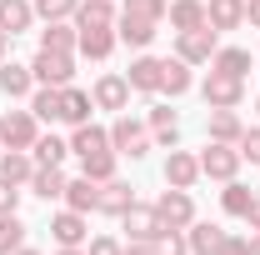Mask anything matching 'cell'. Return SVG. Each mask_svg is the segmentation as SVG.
<instances>
[{
    "instance_id": "19",
    "label": "cell",
    "mask_w": 260,
    "mask_h": 255,
    "mask_svg": "<svg viewBox=\"0 0 260 255\" xmlns=\"http://www.w3.org/2000/svg\"><path fill=\"white\" fill-rule=\"evenodd\" d=\"M150 140L155 145H165V150H175V140H180V120H175V110L170 105H150Z\"/></svg>"
},
{
    "instance_id": "39",
    "label": "cell",
    "mask_w": 260,
    "mask_h": 255,
    "mask_svg": "<svg viewBox=\"0 0 260 255\" xmlns=\"http://www.w3.org/2000/svg\"><path fill=\"white\" fill-rule=\"evenodd\" d=\"M170 0H125V15H145V20H165Z\"/></svg>"
},
{
    "instance_id": "43",
    "label": "cell",
    "mask_w": 260,
    "mask_h": 255,
    "mask_svg": "<svg viewBox=\"0 0 260 255\" xmlns=\"http://www.w3.org/2000/svg\"><path fill=\"white\" fill-rule=\"evenodd\" d=\"M215 255H250V240H240V235H230V230H225V240L215 245Z\"/></svg>"
},
{
    "instance_id": "29",
    "label": "cell",
    "mask_w": 260,
    "mask_h": 255,
    "mask_svg": "<svg viewBox=\"0 0 260 255\" xmlns=\"http://www.w3.org/2000/svg\"><path fill=\"white\" fill-rule=\"evenodd\" d=\"M30 195H40V200H60V195H65V175H60V165H35V175H30Z\"/></svg>"
},
{
    "instance_id": "47",
    "label": "cell",
    "mask_w": 260,
    "mask_h": 255,
    "mask_svg": "<svg viewBox=\"0 0 260 255\" xmlns=\"http://www.w3.org/2000/svg\"><path fill=\"white\" fill-rule=\"evenodd\" d=\"M10 40H15V35H5V30H0V65H5V55H10Z\"/></svg>"
},
{
    "instance_id": "35",
    "label": "cell",
    "mask_w": 260,
    "mask_h": 255,
    "mask_svg": "<svg viewBox=\"0 0 260 255\" xmlns=\"http://www.w3.org/2000/svg\"><path fill=\"white\" fill-rule=\"evenodd\" d=\"M250 200H255V190H250V185H240V180H225V190H220V205H225V215H240V220H245Z\"/></svg>"
},
{
    "instance_id": "17",
    "label": "cell",
    "mask_w": 260,
    "mask_h": 255,
    "mask_svg": "<svg viewBox=\"0 0 260 255\" xmlns=\"http://www.w3.org/2000/svg\"><path fill=\"white\" fill-rule=\"evenodd\" d=\"M165 15H170V30H200V25H210L205 20V0H170L165 5Z\"/></svg>"
},
{
    "instance_id": "13",
    "label": "cell",
    "mask_w": 260,
    "mask_h": 255,
    "mask_svg": "<svg viewBox=\"0 0 260 255\" xmlns=\"http://www.w3.org/2000/svg\"><path fill=\"white\" fill-rule=\"evenodd\" d=\"M115 35H120V45H135V50H145V45L160 35V20H145V15H125V10H120V20H115Z\"/></svg>"
},
{
    "instance_id": "9",
    "label": "cell",
    "mask_w": 260,
    "mask_h": 255,
    "mask_svg": "<svg viewBox=\"0 0 260 255\" xmlns=\"http://www.w3.org/2000/svg\"><path fill=\"white\" fill-rule=\"evenodd\" d=\"M160 70H165L160 55H135L130 70H125L130 90H140V95H160Z\"/></svg>"
},
{
    "instance_id": "10",
    "label": "cell",
    "mask_w": 260,
    "mask_h": 255,
    "mask_svg": "<svg viewBox=\"0 0 260 255\" xmlns=\"http://www.w3.org/2000/svg\"><path fill=\"white\" fill-rule=\"evenodd\" d=\"M195 180H200V155H190V150H170V155H165V185L190 190Z\"/></svg>"
},
{
    "instance_id": "21",
    "label": "cell",
    "mask_w": 260,
    "mask_h": 255,
    "mask_svg": "<svg viewBox=\"0 0 260 255\" xmlns=\"http://www.w3.org/2000/svg\"><path fill=\"white\" fill-rule=\"evenodd\" d=\"M70 20H75V30H90V25H115L120 15H115V0H80Z\"/></svg>"
},
{
    "instance_id": "46",
    "label": "cell",
    "mask_w": 260,
    "mask_h": 255,
    "mask_svg": "<svg viewBox=\"0 0 260 255\" xmlns=\"http://www.w3.org/2000/svg\"><path fill=\"white\" fill-rule=\"evenodd\" d=\"M125 255H155V245H130L125 240Z\"/></svg>"
},
{
    "instance_id": "2",
    "label": "cell",
    "mask_w": 260,
    "mask_h": 255,
    "mask_svg": "<svg viewBox=\"0 0 260 255\" xmlns=\"http://www.w3.org/2000/svg\"><path fill=\"white\" fill-rule=\"evenodd\" d=\"M150 145H155V140H150V130L120 110V115H115V125H110V150H115V155H130V160H145Z\"/></svg>"
},
{
    "instance_id": "16",
    "label": "cell",
    "mask_w": 260,
    "mask_h": 255,
    "mask_svg": "<svg viewBox=\"0 0 260 255\" xmlns=\"http://www.w3.org/2000/svg\"><path fill=\"white\" fill-rule=\"evenodd\" d=\"M205 20H210V30H240L245 25V0H205Z\"/></svg>"
},
{
    "instance_id": "33",
    "label": "cell",
    "mask_w": 260,
    "mask_h": 255,
    "mask_svg": "<svg viewBox=\"0 0 260 255\" xmlns=\"http://www.w3.org/2000/svg\"><path fill=\"white\" fill-rule=\"evenodd\" d=\"M30 155H35V165H60L70 155V140H60V135H35Z\"/></svg>"
},
{
    "instance_id": "40",
    "label": "cell",
    "mask_w": 260,
    "mask_h": 255,
    "mask_svg": "<svg viewBox=\"0 0 260 255\" xmlns=\"http://www.w3.org/2000/svg\"><path fill=\"white\" fill-rule=\"evenodd\" d=\"M235 150H240V160H250V165H260V125H250V130H245Z\"/></svg>"
},
{
    "instance_id": "51",
    "label": "cell",
    "mask_w": 260,
    "mask_h": 255,
    "mask_svg": "<svg viewBox=\"0 0 260 255\" xmlns=\"http://www.w3.org/2000/svg\"><path fill=\"white\" fill-rule=\"evenodd\" d=\"M255 110H260V100H255Z\"/></svg>"
},
{
    "instance_id": "32",
    "label": "cell",
    "mask_w": 260,
    "mask_h": 255,
    "mask_svg": "<svg viewBox=\"0 0 260 255\" xmlns=\"http://www.w3.org/2000/svg\"><path fill=\"white\" fill-rule=\"evenodd\" d=\"M60 90H65V85H40V90H30L35 120H60Z\"/></svg>"
},
{
    "instance_id": "7",
    "label": "cell",
    "mask_w": 260,
    "mask_h": 255,
    "mask_svg": "<svg viewBox=\"0 0 260 255\" xmlns=\"http://www.w3.org/2000/svg\"><path fill=\"white\" fill-rule=\"evenodd\" d=\"M155 215H160V225H170V230H185V225L195 220V200L190 190H160V200H155Z\"/></svg>"
},
{
    "instance_id": "24",
    "label": "cell",
    "mask_w": 260,
    "mask_h": 255,
    "mask_svg": "<svg viewBox=\"0 0 260 255\" xmlns=\"http://www.w3.org/2000/svg\"><path fill=\"white\" fill-rule=\"evenodd\" d=\"M130 205H135V190H130L125 180H115V175H110V180L100 185V215H115V220H120Z\"/></svg>"
},
{
    "instance_id": "20",
    "label": "cell",
    "mask_w": 260,
    "mask_h": 255,
    "mask_svg": "<svg viewBox=\"0 0 260 255\" xmlns=\"http://www.w3.org/2000/svg\"><path fill=\"white\" fill-rule=\"evenodd\" d=\"M50 235H55V245H85V235H90V225L80 210H60L55 220H50Z\"/></svg>"
},
{
    "instance_id": "25",
    "label": "cell",
    "mask_w": 260,
    "mask_h": 255,
    "mask_svg": "<svg viewBox=\"0 0 260 255\" xmlns=\"http://www.w3.org/2000/svg\"><path fill=\"white\" fill-rule=\"evenodd\" d=\"M90 110H95V100L85 95V90H75V85H65V90H60V120H65V125H85Z\"/></svg>"
},
{
    "instance_id": "45",
    "label": "cell",
    "mask_w": 260,
    "mask_h": 255,
    "mask_svg": "<svg viewBox=\"0 0 260 255\" xmlns=\"http://www.w3.org/2000/svg\"><path fill=\"white\" fill-rule=\"evenodd\" d=\"M245 20H250V25L260 30V0H245Z\"/></svg>"
},
{
    "instance_id": "38",
    "label": "cell",
    "mask_w": 260,
    "mask_h": 255,
    "mask_svg": "<svg viewBox=\"0 0 260 255\" xmlns=\"http://www.w3.org/2000/svg\"><path fill=\"white\" fill-rule=\"evenodd\" d=\"M30 5H35V15H40V20H70L80 0H30Z\"/></svg>"
},
{
    "instance_id": "12",
    "label": "cell",
    "mask_w": 260,
    "mask_h": 255,
    "mask_svg": "<svg viewBox=\"0 0 260 255\" xmlns=\"http://www.w3.org/2000/svg\"><path fill=\"white\" fill-rule=\"evenodd\" d=\"M65 210H80V215H90V210H100V180H90V175H75V180H65Z\"/></svg>"
},
{
    "instance_id": "41",
    "label": "cell",
    "mask_w": 260,
    "mask_h": 255,
    "mask_svg": "<svg viewBox=\"0 0 260 255\" xmlns=\"http://www.w3.org/2000/svg\"><path fill=\"white\" fill-rule=\"evenodd\" d=\"M85 255H125V245H120L115 235H95V240L85 245Z\"/></svg>"
},
{
    "instance_id": "28",
    "label": "cell",
    "mask_w": 260,
    "mask_h": 255,
    "mask_svg": "<svg viewBox=\"0 0 260 255\" xmlns=\"http://www.w3.org/2000/svg\"><path fill=\"white\" fill-rule=\"evenodd\" d=\"M30 20H35V5H30V0H0V30H5V35L30 30Z\"/></svg>"
},
{
    "instance_id": "11",
    "label": "cell",
    "mask_w": 260,
    "mask_h": 255,
    "mask_svg": "<svg viewBox=\"0 0 260 255\" xmlns=\"http://www.w3.org/2000/svg\"><path fill=\"white\" fill-rule=\"evenodd\" d=\"M115 45H120L115 25H90V30H80L75 55H85V60H110V50H115Z\"/></svg>"
},
{
    "instance_id": "23",
    "label": "cell",
    "mask_w": 260,
    "mask_h": 255,
    "mask_svg": "<svg viewBox=\"0 0 260 255\" xmlns=\"http://www.w3.org/2000/svg\"><path fill=\"white\" fill-rule=\"evenodd\" d=\"M30 175H35V155L30 150H0V180L30 185Z\"/></svg>"
},
{
    "instance_id": "8",
    "label": "cell",
    "mask_w": 260,
    "mask_h": 255,
    "mask_svg": "<svg viewBox=\"0 0 260 255\" xmlns=\"http://www.w3.org/2000/svg\"><path fill=\"white\" fill-rule=\"evenodd\" d=\"M120 225H125V235H130V245H150L155 235H160L165 225H160V215H155V205H130L125 215H120Z\"/></svg>"
},
{
    "instance_id": "6",
    "label": "cell",
    "mask_w": 260,
    "mask_h": 255,
    "mask_svg": "<svg viewBox=\"0 0 260 255\" xmlns=\"http://www.w3.org/2000/svg\"><path fill=\"white\" fill-rule=\"evenodd\" d=\"M215 50H220V30H210V25L175 35V55H180L185 65H210V55H215Z\"/></svg>"
},
{
    "instance_id": "14",
    "label": "cell",
    "mask_w": 260,
    "mask_h": 255,
    "mask_svg": "<svg viewBox=\"0 0 260 255\" xmlns=\"http://www.w3.org/2000/svg\"><path fill=\"white\" fill-rule=\"evenodd\" d=\"M240 135H245V120H240V110H210V115H205V140L240 145Z\"/></svg>"
},
{
    "instance_id": "37",
    "label": "cell",
    "mask_w": 260,
    "mask_h": 255,
    "mask_svg": "<svg viewBox=\"0 0 260 255\" xmlns=\"http://www.w3.org/2000/svg\"><path fill=\"white\" fill-rule=\"evenodd\" d=\"M150 245H155V255H190V240H185V230H170V225H165V230L150 240Z\"/></svg>"
},
{
    "instance_id": "34",
    "label": "cell",
    "mask_w": 260,
    "mask_h": 255,
    "mask_svg": "<svg viewBox=\"0 0 260 255\" xmlns=\"http://www.w3.org/2000/svg\"><path fill=\"white\" fill-rule=\"evenodd\" d=\"M115 150H90V155H80V175H90V180H100V185H105V180H110V175H115Z\"/></svg>"
},
{
    "instance_id": "26",
    "label": "cell",
    "mask_w": 260,
    "mask_h": 255,
    "mask_svg": "<svg viewBox=\"0 0 260 255\" xmlns=\"http://www.w3.org/2000/svg\"><path fill=\"white\" fill-rule=\"evenodd\" d=\"M210 70H220V75H235V80H245V75H250V50H240V45H220V50L210 55Z\"/></svg>"
},
{
    "instance_id": "31",
    "label": "cell",
    "mask_w": 260,
    "mask_h": 255,
    "mask_svg": "<svg viewBox=\"0 0 260 255\" xmlns=\"http://www.w3.org/2000/svg\"><path fill=\"white\" fill-rule=\"evenodd\" d=\"M185 90H190V65H185L180 55H175V60H165V70H160V95L180 100Z\"/></svg>"
},
{
    "instance_id": "1",
    "label": "cell",
    "mask_w": 260,
    "mask_h": 255,
    "mask_svg": "<svg viewBox=\"0 0 260 255\" xmlns=\"http://www.w3.org/2000/svg\"><path fill=\"white\" fill-rule=\"evenodd\" d=\"M200 100H205V110H240V100H245V80L210 70V75L200 80Z\"/></svg>"
},
{
    "instance_id": "15",
    "label": "cell",
    "mask_w": 260,
    "mask_h": 255,
    "mask_svg": "<svg viewBox=\"0 0 260 255\" xmlns=\"http://www.w3.org/2000/svg\"><path fill=\"white\" fill-rule=\"evenodd\" d=\"M90 100H95V110H125L130 105V80L125 75H100Z\"/></svg>"
},
{
    "instance_id": "50",
    "label": "cell",
    "mask_w": 260,
    "mask_h": 255,
    "mask_svg": "<svg viewBox=\"0 0 260 255\" xmlns=\"http://www.w3.org/2000/svg\"><path fill=\"white\" fill-rule=\"evenodd\" d=\"M15 255H40V250H30V245H20V250H15Z\"/></svg>"
},
{
    "instance_id": "18",
    "label": "cell",
    "mask_w": 260,
    "mask_h": 255,
    "mask_svg": "<svg viewBox=\"0 0 260 255\" xmlns=\"http://www.w3.org/2000/svg\"><path fill=\"white\" fill-rule=\"evenodd\" d=\"M75 45H80L75 20H45V30H40V50H65V55H75Z\"/></svg>"
},
{
    "instance_id": "30",
    "label": "cell",
    "mask_w": 260,
    "mask_h": 255,
    "mask_svg": "<svg viewBox=\"0 0 260 255\" xmlns=\"http://www.w3.org/2000/svg\"><path fill=\"white\" fill-rule=\"evenodd\" d=\"M90 150H110V130L100 125H75V135H70V155H90Z\"/></svg>"
},
{
    "instance_id": "4",
    "label": "cell",
    "mask_w": 260,
    "mask_h": 255,
    "mask_svg": "<svg viewBox=\"0 0 260 255\" xmlns=\"http://www.w3.org/2000/svg\"><path fill=\"white\" fill-rule=\"evenodd\" d=\"M35 135H40L35 110H5V115H0V145H5V150H30Z\"/></svg>"
},
{
    "instance_id": "42",
    "label": "cell",
    "mask_w": 260,
    "mask_h": 255,
    "mask_svg": "<svg viewBox=\"0 0 260 255\" xmlns=\"http://www.w3.org/2000/svg\"><path fill=\"white\" fill-rule=\"evenodd\" d=\"M15 210H20V185L0 180V215H15Z\"/></svg>"
},
{
    "instance_id": "49",
    "label": "cell",
    "mask_w": 260,
    "mask_h": 255,
    "mask_svg": "<svg viewBox=\"0 0 260 255\" xmlns=\"http://www.w3.org/2000/svg\"><path fill=\"white\" fill-rule=\"evenodd\" d=\"M250 255H260V230H250Z\"/></svg>"
},
{
    "instance_id": "3",
    "label": "cell",
    "mask_w": 260,
    "mask_h": 255,
    "mask_svg": "<svg viewBox=\"0 0 260 255\" xmlns=\"http://www.w3.org/2000/svg\"><path fill=\"white\" fill-rule=\"evenodd\" d=\"M240 165H245V160H240V150H235V145L205 140V150H200V175H210V180H220V185H225V180H235V175H240Z\"/></svg>"
},
{
    "instance_id": "5",
    "label": "cell",
    "mask_w": 260,
    "mask_h": 255,
    "mask_svg": "<svg viewBox=\"0 0 260 255\" xmlns=\"http://www.w3.org/2000/svg\"><path fill=\"white\" fill-rule=\"evenodd\" d=\"M30 75H35V85H70L75 80V55H65V50H35Z\"/></svg>"
},
{
    "instance_id": "44",
    "label": "cell",
    "mask_w": 260,
    "mask_h": 255,
    "mask_svg": "<svg viewBox=\"0 0 260 255\" xmlns=\"http://www.w3.org/2000/svg\"><path fill=\"white\" fill-rule=\"evenodd\" d=\"M245 225H250V230H260V195L250 200V210H245Z\"/></svg>"
},
{
    "instance_id": "36",
    "label": "cell",
    "mask_w": 260,
    "mask_h": 255,
    "mask_svg": "<svg viewBox=\"0 0 260 255\" xmlns=\"http://www.w3.org/2000/svg\"><path fill=\"white\" fill-rule=\"evenodd\" d=\"M25 245V220L20 215H0V255H15Z\"/></svg>"
},
{
    "instance_id": "27",
    "label": "cell",
    "mask_w": 260,
    "mask_h": 255,
    "mask_svg": "<svg viewBox=\"0 0 260 255\" xmlns=\"http://www.w3.org/2000/svg\"><path fill=\"white\" fill-rule=\"evenodd\" d=\"M185 240H190V255H215V245L225 240V230L210 220H190L185 225Z\"/></svg>"
},
{
    "instance_id": "48",
    "label": "cell",
    "mask_w": 260,
    "mask_h": 255,
    "mask_svg": "<svg viewBox=\"0 0 260 255\" xmlns=\"http://www.w3.org/2000/svg\"><path fill=\"white\" fill-rule=\"evenodd\" d=\"M55 255H85V245H60Z\"/></svg>"
},
{
    "instance_id": "22",
    "label": "cell",
    "mask_w": 260,
    "mask_h": 255,
    "mask_svg": "<svg viewBox=\"0 0 260 255\" xmlns=\"http://www.w3.org/2000/svg\"><path fill=\"white\" fill-rule=\"evenodd\" d=\"M0 90H5V100H25L35 90V75H30V65H15V60H5L0 65Z\"/></svg>"
}]
</instances>
